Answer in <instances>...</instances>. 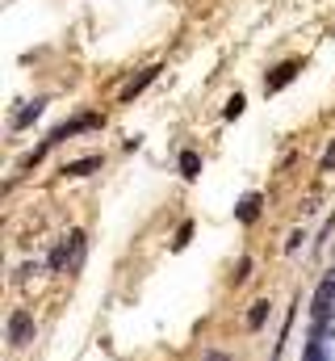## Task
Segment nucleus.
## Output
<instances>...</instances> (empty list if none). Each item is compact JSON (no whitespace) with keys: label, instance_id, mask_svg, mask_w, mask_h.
I'll return each mask as SVG.
<instances>
[{"label":"nucleus","instance_id":"f257e3e1","mask_svg":"<svg viewBox=\"0 0 335 361\" xmlns=\"http://www.w3.org/2000/svg\"><path fill=\"white\" fill-rule=\"evenodd\" d=\"M29 341H34V315H29V311H13V315H8V345L21 349V345H29Z\"/></svg>","mask_w":335,"mask_h":361},{"label":"nucleus","instance_id":"4468645a","mask_svg":"<svg viewBox=\"0 0 335 361\" xmlns=\"http://www.w3.org/2000/svg\"><path fill=\"white\" fill-rule=\"evenodd\" d=\"M302 361H327L323 345H319V341H311V345H306V353H302Z\"/></svg>","mask_w":335,"mask_h":361},{"label":"nucleus","instance_id":"20e7f679","mask_svg":"<svg viewBox=\"0 0 335 361\" xmlns=\"http://www.w3.org/2000/svg\"><path fill=\"white\" fill-rule=\"evenodd\" d=\"M311 311H315L319 320H327V315L335 311V273H327V278H323V286L315 290V307H311Z\"/></svg>","mask_w":335,"mask_h":361},{"label":"nucleus","instance_id":"ddd939ff","mask_svg":"<svg viewBox=\"0 0 335 361\" xmlns=\"http://www.w3.org/2000/svg\"><path fill=\"white\" fill-rule=\"evenodd\" d=\"M67 244H71V257L80 261V257H84V231H71V236H67Z\"/></svg>","mask_w":335,"mask_h":361},{"label":"nucleus","instance_id":"1a4fd4ad","mask_svg":"<svg viewBox=\"0 0 335 361\" xmlns=\"http://www.w3.org/2000/svg\"><path fill=\"white\" fill-rule=\"evenodd\" d=\"M180 172L193 181V177L201 172V156H197V151H180Z\"/></svg>","mask_w":335,"mask_h":361},{"label":"nucleus","instance_id":"2eb2a0df","mask_svg":"<svg viewBox=\"0 0 335 361\" xmlns=\"http://www.w3.org/2000/svg\"><path fill=\"white\" fill-rule=\"evenodd\" d=\"M302 240H306V236H302V231H294V236L285 240V252H298V248H302Z\"/></svg>","mask_w":335,"mask_h":361},{"label":"nucleus","instance_id":"39448f33","mask_svg":"<svg viewBox=\"0 0 335 361\" xmlns=\"http://www.w3.org/2000/svg\"><path fill=\"white\" fill-rule=\"evenodd\" d=\"M155 76H159V67H147L143 76H134V80H130V84L122 88V101H134V97H138V93H143V88H147V84H151Z\"/></svg>","mask_w":335,"mask_h":361},{"label":"nucleus","instance_id":"9b49d317","mask_svg":"<svg viewBox=\"0 0 335 361\" xmlns=\"http://www.w3.org/2000/svg\"><path fill=\"white\" fill-rule=\"evenodd\" d=\"M243 105H248V101H243V97H239V93H235V97H231V101H227V109H222V118H231V122H235V118H239V114H243Z\"/></svg>","mask_w":335,"mask_h":361},{"label":"nucleus","instance_id":"f3484780","mask_svg":"<svg viewBox=\"0 0 335 361\" xmlns=\"http://www.w3.org/2000/svg\"><path fill=\"white\" fill-rule=\"evenodd\" d=\"M210 361H227V357H222V353H210Z\"/></svg>","mask_w":335,"mask_h":361},{"label":"nucleus","instance_id":"9d476101","mask_svg":"<svg viewBox=\"0 0 335 361\" xmlns=\"http://www.w3.org/2000/svg\"><path fill=\"white\" fill-rule=\"evenodd\" d=\"M264 320H269V303H256L248 311V328H264Z\"/></svg>","mask_w":335,"mask_h":361},{"label":"nucleus","instance_id":"f8f14e48","mask_svg":"<svg viewBox=\"0 0 335 361\" xmlns=\"http://www.w3.org/2000/svg\"><path fill=\"white\" fill-rule=\"evenodd\" d=\"M189 240H193V223H180V231H176V240H172V248L180 252V248H185Z\"/></svg>","mask_w":335,"mask_h":361},{"label":"nucleus","instance_id":"423d86ee","mask_svg":"<svg viewBox=\"0 0 335 361\" xmlns=\"http://www.w3.org/2000/svg\"><path fill=\"white\" fill-rule=\"evenodd\" d=\"M260 219V193H248L239 202V223H256Z\"/></svg>","mask_w":335,"mask_h":361},{"label":"nucleus","instance_id":"f03ea898","mask_svg":"<svg viewBox=\"0 0 335 361\" xmlns=\"http://www.w3.org/2000/svg\"><path fill=\"white\" fill-rule=\"evenodd\" d=\"M298 71H302V63H298V59H290V63L273 67V76H264V93H281L285 84H294V80H298Z\"/></svg>","mask_w":335,"mask_h":361},{"label":"nucleus","instance_id":"7ed1b4c3","mask_svg":"<svg viewBox=\"0 0 335 361\" xmlns=\"http://www.w3.org/2000/svg\"><path fill=\"white\" fill-rule=\"evenodd\" d=\"M92 126H101V114H84V118H76V122H63V126H55L46 143H63V139H71V135H80V130H92Z\"/></svg>","mask_w":335,"mask_h":361},{"label":"nucleus","instance_id":"6e6552de","mask_svg":"<svg viewBox=\"0 0 335 361\" xmlns=\"http://www.w3.org/2000/svg\"><path fill=\"white\" fill-rule=\"evenodd\" d=\"M42 109H46V101H42V97H38V101H29V105H25V109H21L17 118H13V126H29V122H34V118H38Z\"/></svg>","mask_w":335,"mask_h":361},{"label":"nucleus","instance_id":"0eeeda50","mask_svg":"<svg viewBox=\"0 0 335 361\" xmlns=\"http://www.w3.org/2000/svg\"><path fill=\"white\" fill-rule=\"evenodd\" d=\"M101 168V156H88V160H76V164H67L63 172L67 177H88V172H97Z\"/></svg>","mask_w":335,"mask_h":361},{"label":"nucleus","instance_id":"dca6fc26","mask_svg":"<svg viewBox=\"0 0 335 361\" xmlns=\"http://www.w3.org/2000/svg\"><path fill=\"white\" fill-rule=\"evenodd\" d=\"M335 168V139H332V147H327V156H323V172H332Z\"/></svg>","mask_w":335,"mask_h":361}]
</instances>
